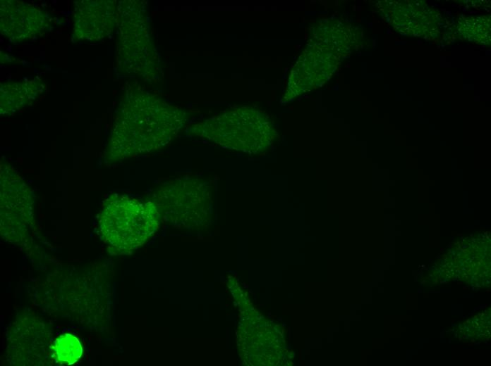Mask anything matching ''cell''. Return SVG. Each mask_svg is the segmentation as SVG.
Here are the masks:
<instances>
[{"label":"cell","instance_id":"obj_1","mask_svg":"<svg viewBox=\"0 0 491 366\" xmlns=\"http://www.w3.org/2000/svg\"><path fill=\"white\" fill-rule=\"evenodd\" d=\"M160 214L152 202L124 195L107 199L99 215L102 239L117 253L142 246L158 229Z\"/></svg>","mask_w":491,"mask_h":366},{"label":"cell","instance_id":"obj_2","mask_svg":"<svg viewBox=\"0 0 491 366\" xmlns=\"http://www.w3.org/2000/svg\"><path fill=\"white\" fill-rule=\"evenodd\" d=\"M211 191L207 182L193 177L172 180L160 188L157 201L160 208L171 213L178 223L197 224L207 216L211 201Z\"/></svg>","mask_w":491,"mask_h":366},{"label":"cell","instance_id":"obj_3","mask_svg":"<svg viewBox=\"0 0 491 366\" xmlns=\"http://www.w3.org/2000/svg\"><path fill=\"white\" fill-rule=\"evenodd\" d=\"M57 359L62 362L72 365L82 356L83 347L78 339L71 334H64L54 341L52 346Z\"/></svg>","mask_w":491,"mask_h":366}]
</instances>
